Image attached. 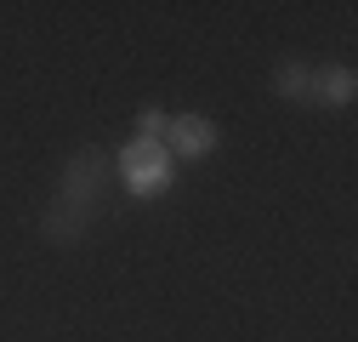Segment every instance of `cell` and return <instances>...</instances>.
Wrapping results in <instances>:
<instances>
[{
  "mask_svg": "<svg viewBox=\"0 0 358 342\" xmlns=\"http://www.w3.org/2000/svg\"><path fill=\"white\" fill-rule=\"evenodd\" d=\"M352 92H358V74L352 69H319V74H313V103L341 109V103H352Z\"/></svg>",
  "mask_w": 358,
  "mask_h": 342,
  "instance_id": "obj_4",
  "label": "cell"
},
{
  "mask_svg": "<svg viewBox=\"0 0 358 342\" xmlns=\"http://www.w3.org/2000/svg\"><path fill=\"white\" fill-rule=\"evenodd\" d=\"M120 177L137 189V194H154V189H165V177H171V154L159 149V143H125L120 149Z\"/></svg>",
  "mask_w": 358,
  "mask_h": 342,
  "instance_id": "obj_2",
  "label": "cell"
},
{
  "mask_svg": "<svg viewBox=\"0 0 358 342\" xmlns=\"http://www.w3.org/2000/svg\"><path fill=\"white\" fill-rule=\"evenodd\" d=\"M103 183H108V160H103V149H80V154L63 165V189L52 194V205L74 211V217H97Z\"/></svg>",
  "mask_w": 358,
  "mask_h": 342,
  "instance_id": "obj_1",
  "label": "cell"
},
{
  "mask_svg": "<svg viewBox=\"0 0 358 342\" xmlns=\"http://www.w3.org/2000/svg\"><path fill=\"white\" fill-rule=\"evenodd\" d=\"M165 125H171V120L148 109V114H137V137H143V143H159V137H165Z\"/></svg>",
  "mask_w": 358,
  "mask_h": 342,
  "instance_id": "obj_6",
  "label": "cell"
},
{
  "mask_svg": "<svg viewBox=\"0 0 358 342\" xmlns=\"http://www.w3.org/2000/svg\"><path fill=\"white\" fill-rule=\"evenodd\" d=\"M165 154H188V160H205L210 149H216V125L205 120V114H182V120H171L165 125Z\"/></svg>",
  "mask_w": 358,
  "mask_h": 342,
  "instance_id": "obj_3",
  "label": "cell"
},
{
  "mask_svg": "<svg viewBox=\"0 0 358 342\" xmlns=\"http://www.w3.org/2000/svg\"><path fill=\"white\" fill-rule=\"evenodd\" d=\"M273 92L290 97V103H313V69H307V63H285V69L273 74Z\"/></svg>",
  "mask_w": 358,
  "mask_h": 342,
  "instance_id": "obj_5",
  "label": "cell"
}]
</instances>
